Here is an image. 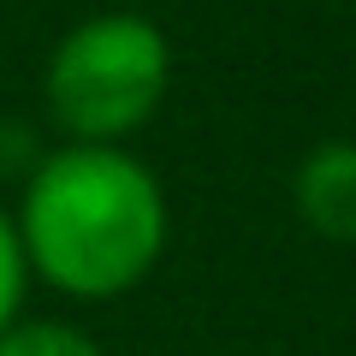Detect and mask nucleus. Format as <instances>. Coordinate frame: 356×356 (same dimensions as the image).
<instances>
[{"mask_svg": "<svg viewBox=\"0 0 356 356\" xmlns=\"http://www.w3.org/2000/svg\"><path fill=\"white\" fill-rule=\"evenodd\" d=\"M13 226L30 280L72 303H113L161 267L172 208L131 143H60L30 166Z\"/></svg>", "mask_w": 356, "mask_h": 356, "instance_id": "1", "label": "nucleus"}, {"mask_svg": "<svg viewBox=\"0 0 356 356\" xmlns=\"http://www.w3.org/2000/svg\"><path fill=\"white\" fill-rule=\"evenodd\" d=\"M172 89V42L143 13H89L54 42L42 102L65 143H131Z\"/></svg>", "mask_w": 356, "mask_h": 356, "instance_id": "2", "label": "nucleus"}, {"mask_svg": "<svg viewBox=\"0 0 356 356\" xmlns=\"http://www.w3.org/2000/svg\"><path fill=\"white\" fill-rule=\"evenodd\" d=\"M291 208L321 243H356V137H327L297 161Z\"/></svg>", "mask_w": 356, "mask_h": 356, "instance_id": "3", "label": "nucleus"}, {"mask_svg": "<svg viewBox=\"0 0 356 356\" xmlns=\"http://www.w3.org/2000/svg\"><path fill=\"white\" fill-rule=\"evenodd\" d=\"M0 356H107L102 339H89L72 321H6L0 327Z\"/></svg>", "mask_w": 356, "mask_h": 356, "instance_id": "4", "label": "nucleus"}, {"mask_svg": "<svg viewBox=\"0 0 356 356\" xmlns=\"http://www.w3.org/2000/svg\"><path fill=\"white\" fill-rule=\"evenodd\" d=\"M24 291H30V267H24V250H18V226H13V208H0V327L18 321Z\"/></svg>", "mask_w": 356, "mask_h": 356, "instance_id": "5", "label": "nucleus"}]
</instances>
